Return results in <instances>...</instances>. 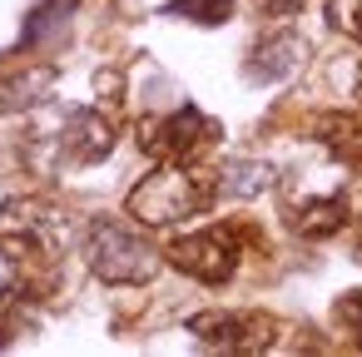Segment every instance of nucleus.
Instances as JSON below:
<instances>
[{
	"instance_id": "dca6fc26",
	"label": "nucleus",
	"mask_w": 362,
	"mask_h": 357,
	"mask_svg": "<svg viewBox=\"0 0 362 357\" xmlns=\"http://www.w3.org/2000/svg\"><path fill=\"white\" fill-rule=\"evenodd\" d=\"M332 317L352 332V342L362 347V288H352V293H342L337 303H332Z\"/></svg>"
},
{
	"instance_id": "412c9836",
	"label": "nucleus",
	"mask_w": 362,
	"mask_h": 357,
	"mask_svg": "<svg viewBox=\"0 0 362 357\" xmlns=\"http://www.w3.org/2000/svg\"><path fill=\"white\" fill-rule=\"evenodd\" d=\"M357 258H362V238H357Z\"/></svg>"
},
{
	"instance_id": "a211bd4d",
	"label": "nucleus",
	"mask_w": 362,
	"mask_h": 357,
	"mask_svg": "<svg viewBox=\"0 0 362 357\" xmlns=\"http://www.w3.org/2000/svg\"><path fill=\"white\" fill-rule=\"evenodd\" d=\"M6 298H16V268H11L6 248H0V303H6Z\"/></svg>"
},
{
	"instance_id": "423d86ee",
	"label": "nucleus",
	"mask_w": 362,
	"mask_h": 357,
	"mask_svg": "<svg viewBox=\"0 0 362 357\" xmlns=\"http://www.w3.org/2000/svg\"><path fill=\"white\" fill-rule=\"evenodd\" d=\"M303 60H308V40H303L298 30H268V35L248 50L243 75H248L253 85H283L288 75L303 70Z\"/></svg>"
},
{
	"instance_id": "6ab92c4d",
	"label": "nucleus",
	"mask_w": 362,
	"mask_h": 357,
	"mask_svg": "<svg viewBox=\"0 0 362 357\" xmlns=\"http://www.w3.org/2000/svg\"><path fill=\"white\" fill-rule=\"evenodd\" d=\"M258 6H263V11H273V16H283V11H293V6H298V0H258Z\"/></svg>"
},
{
	"instance_id": "ddd939ff",
	"label": "nucleus",
	"mask_w": 362,
	"mask_h": 357,
	"mask_svg": "<svg viewBox=\"0 0 362 357\" xmlns=\"http://www.w3.org/2000/svg\"><path fill=\"white\" fill-rule=\"evenodd\" d=\"M75 6H80V0H40V6H35V11L25 16V30H21V50H25V45H45L50 35H60V30L70 25Z\"/></svg>"
},
{
	"instance_id": "2eb2a0df",
	"label": "nucleus",
	"mask_w": 362,
	"mask_h": 357,
	"mask_svg": "<svg viewBox=\"0 0 362 357\" xmlns=\"http://www.w3.org/2000/svg\"><path fill=\"white\" fill-rule=\"evenodd\" d=\"M327 25L347 40H362V0H327Z\"/></svg>"
},
{
	"instance_id": "7ed1b4c3",
	"label": "nucleus",
	"mask_w": 362,
	"mask_h": 357,
	"mask_svg": "<svg viewBox=\"0 0 362 357\" xmlns=\"http://www.w3.org/2000/svg\"><path fill=\"white\" fill-rule=\"evenodd\" d=\"M218 119H209L194 105H179L159 119H139V149L154 164H199L218 144Z\"/></svg>"
},
{
	"instance_id": "1a4fd4ad",
	"label": "nucleus",
	"mask_w": 362,
	"mask_h": 357,
	"mask_svg": "<svg viewBox=\"0 0 362 357\" xmlns=\"http://www.w3.org/2000/svg\"><path fill=\"white\" fill-rule=\"evenodd\" d=\"M347 199L342 194H322V199H303V204H293L288 209V228L298 233V238H313V243H322V238H332V233H342L347 228Z\"/></svg>"
},
{
	"instance_id": "9d476101",
	"label": "nucleus",
	"mask_w": 362,
	"mask_h": 357,
	"mask_svg": "<svg viewBox=\"0 0 362 357\" xmlns=\"http://www.w3.org/2000/svg\"><path fill=\"white\" fill-rule=\"evenodd\" d=\"M50 85H55V70H50V65H30V70L0 75V119H6V115H25V110L45 105Z\"/></svg>"
},
{
	"instance_id": "f8f14e48",
	"label": "nucleus",
	"mask_w": 362,
	"mask_h": 357,
	"mask_svg": "<svg viewBox=\"0 0 362 357\" xmlns=\"http://www.w3.org/2000/svg\"><path fill=\"white\" fill-rule=\"evenodd\" d=\"M278 184V169L268 164V159H233L228 169H218V194H228V199H263L268 189Z\"/></svg>"
},
{
	"instance_id": "f3484780",
	"label": "nucleus",
	"mask_w": 362,
	"mask_h": 357,
	"mask_svg": "<svg viewBox=\"0 0 362 357\" xmlns=\"http://www.w3.org/2000/svg\"><path fill=\"white\" fill-rule=\"evenodd\" d=\"M95 90H100V105H119V100H124V95H119V90H124V75H119V70H100V75H95Z\"/></svg>"
},
{
	"instance_id": "f257e3e1",
	"label": "nucleus",
	"mask_w": 362,
	"mask_h": 357,
	"mask_svg": "<svg viewBox=\"0 0 362 357\" xmlns=\"http://www.w3.org/2000/svg\"><path fill=\"white\" fill-rule=\"evenodd\" d=\"M218 199V174L199 169V164H154V174H144L129 199L124 213H134L144 228H174L194 213H204Z\"/></svg>"
},
{
	"instance_id": "9b49d317",
	"label": "nucleus",
	"mask_w": 362,
	"mask_h": 357,
	"mask_svg": "<svg viewBox=\"0 0 362 357\" xmlns=\"http://www.w3.org/2000/svg\"><path fill=\"white\" fill-rule=\"evenodd\" d=\"M313 134H317V144L342 169H357L362 174V119H352V115H317L313 119Z\"/></svg>"
},
{
	"instance_id": "aec40b11",
	"label": "nucleus",
	"mask_w": 362,
	"mask_h": 357,
	"mask_svg": "<svg viewBox=\"0 0 362 357\" xmlns=\"http://www.w3.org/2000/svg\"><path fill=\"white\" fill-rule=\"evenodd\" d=\"M357 100H362V65H357Z\"/></svg>"
},
{
	"instance_id": "f03ea898",
	"label": "nucleus",
	"mask_w": 362,
	"mask_h": 357,
	"mask_svg": "<svg viewBox=\"0 0 362 357\" xmlns=\"http://www.w3.org/2000/svg\"><path fill=\"white\" fill-rule=\"evenodd\" d=\"M80 253H85V268L110 288H144L169 263L144 233H134L119 218H90L80 233Z\"/></svg>"
},
{
	"instance_id": "20e7f679",
	"label": "nucleus",
	"mask_w": 362,
	"mask_h": 357,
	"mask_svg": "<svg viewBox=\"0 0 362 357\" xmlns=\"http://www.w3.org/2000/svg\"><path fill=\"white\" fill-rule=\"evenodd\" d=\"M164 258L179 268V273H189V278H199V283H228L233 273H238V233L233 228H194V233H179L169 248H164Z\"/></svg>"
},
{
	"instance_id": "39448f33",
	"label": "nucleus",
	"mask_w": 362,
	"mask_h": 357,
	"mask_svg": "<svg viewBox=\"0 0 362 357\" xmlns=\"http://www.w3.org/2000/svg\"><path fill=\"white\" fill-rule=\"evenodd\" d=\"M189 332L204 342V347H218V352H268L278 342V322L268 312H194L189 317Z\"/></svg>"
},
{
	"instance_id": "0eeeda50",
	"label": "nucleus",
	"mask_w": 362,
	"mask_h": 357,
	"mask_svg": "<svg viewBox=\"0 0 362 357\" xmlns=\"http://www.w3.org/2000/svg\"><path fill=\"white\" fill-rule=\"evenodd\" d=\"M60 149H65V164H100V159H110L115 154V119L105 110H65Z\"/></svg>"
},
{
	"instance_id": "4468645a",
	"label": "nucleus",
	"mask_w": 362,
	"mask_h": 357,
	"mask_svg": "<svg viewBox=\"0 0 362 357\" xmlns=\"http://www.w3.org/2000/svg\"><path fill=\"white\" fill-rule=\"evenodd\" d=\"M169 21H194V25H223L233 21V0H169Z\"/></svg>"
},
{
	"instance_id": "6e6552de",
	"label": "nucleus",
	"mask_w": 362,
	"mask_h": 357,
	"mask_svg": "<svg viewBox=\"0 0 362 357\" xmlns=\"http://www.w3.org/2000/svg\"><path fill=\"white\" fill-rule=\"evenodd\" d=\"M0 233H30V238H45V243L65 248L70 218L45 199H6V209H0Z\"/></svg>"
}]
</instances>
